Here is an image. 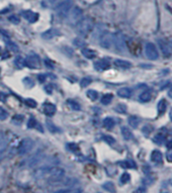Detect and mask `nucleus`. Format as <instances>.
Wrapping results in <instances>:
<instances>
[{
  "mask_svg": "<svg viewBox=\"0 0 172 193\" xmlns=\"http://www.w3.org/2000/svg\"><path fill=\"white\" fill-rule=\"evenodd\" d=\"M158 47L159 49L161 50V52L163 54V56L166 57V58H169L171 55V52H170V47L168 46V44L164 42L163 40H158Z\"/></svg>",
  "mask_w": 172,
  "mask_h": 193,
  "instance_id": "obj_10",
  "label": "nucleus"
},
{
  "mask_svg": "<svg viewBox=\"0 0 172 193\" xmlns=\"http://www.w3.org/2000/svg\"><path fill=\"white\" fill-rule=\"evenodd\" d=\"M45 64H46V66L48 68H51V69H53V64L51 62H49V60H45Z\"/></svg>",
  "mask_w": 172,
  "mask_h": 193,
  "instance_id": "obj_45",
  "label": "nucleus"
},
{
  "mask_svg": "<svg viewBox=\"0 0 172 193\" xmlns=\"http://www.w3.org/2000/svg\"><path fill=\"white\" fill-rule=\"evenodd\" d=\"M91 83V79H90V78H88V77H85V78H83L82 80H81V82H80V85H81V87H87L89 85V84Z\"/></svg>",
  "mask_w": 172,
  "mask_h": 193,
  "instance_id": "obj_40",
  "label": "nucleus"
},
{
  "mask_svg": "<svg viewBox=\"0 0 172 193\" xmlns=\"http://www.w3.org/2000/svg\"><path fill=\"white\" fill-rule=\"evenodd\" d=\"M166 147H167L168 149H172V140L167 141V144H166Z\"/></svg>",
  "mask_w": 172,
  "mask_h": 193,
  "instance_id": "obj_48",
  "label": "nucleus"
},
{
  "mask_svg": "<svg viewBox=\"0 0 172 193\" xmlns=\"http://www.w3.org/2000/svg\"><path fill=\"white\" fill-rule=\"evenodd\" d=\"M35 176L38 180H45L48 183L56 184L65 178V171L59 167H43L35 172Z\"/></svg>",
  "mask_w": 172,
  "mask_h": 193,
  "instance_id": "obj_1",
  "label": "nucleus"
},
{
  "mask_svg": "<svg viewBox=\"0 0 172 193\" xmlns=\"http://www.w3.org/2000/svg\"><path fill=\"white\" fill-rule=\"evenodd\" d=\"M110 65L108 61L104 59H100V60H97L95 63H94V68L96 70L98 71H104V70H107V69H110Z\"/></svg>",
  "mask_w": 172,
  "mask_h": 193,
  "instance_id": "obj_12",
  "label": "nucleus"
},
{
  "mask_svg": "<svg viewBox=\"0 0 172 193\" xmlns=\"http://www.w3.org/2000/svg\"><path fill=\"white\" fill-rule=\"evenodd\" d=\"M46 125H47L48 129H49L51 132H58V131H60V128L57 125H55V123H54L53 121H51V120H47Z\"/></svg>",
  "mask_w": 172,
  "mask_h": 193,
  "instance_id": "obj_26",
  "label": "nucleus"
},
{
  "mask_svg": "<svg viewBox=\"0 0 172 193\" xmlns=\"http://www.w3.org/2000/svg\"><path fill=\"white\" fill-rule=\"evenodd\" d=\"M166 108H167V101L166 99H161L158 104H157V109H158L159 114H163L166 111Z\"/></svg>",
  "mask_w": 172,
  "mask_h": 193,
  "instance_id": "obj_19",
  "label": "nucleus"
},
{
  "mask_svg": "<svg viewBox=\"0 0 172 193\" xmlns=\"http://www.w3.org/2000/svg\"><path fill=\"white\" fill-rule=\"evenodd\" d=\"M169 47H170V49L172 50V41L170 42V46H169Z\"/></svg>",
  "mask_w": 172,
  "mask_h": 193,
  "instance_id": "obj_53",
  "label": "nucleus"
},
{
  "mask_svg": "<svg viewBox=\"0 0 172 193\" xmlns=\"http://www.w3.org/2000/svg\"><path fill=\"white\" fill-rule=\"evenodd\" d=\"M14 64L17 68L22 69L25 66V59L22 58V56H17L15 59H14Z\"/></svg>",
  "mask_w": 172,
  "mask_h": 193,
  "instance_id": "obj_24",
  "label": "nucleus"
},
{
  "mask_svg": "<svg viewBox=\"0 0 172 193\" xmlns=\"http://www.w3.org/2000/svg\"><path fill=\"white\" fill-rule=\"evenodd\" d=\"M0 51H1V48H0Z\"/></svg>",
  "mask_w": 172,
  "mask_h": 193,
  "instance_id": "obj_54",
  "label": "nucleus"
},
{
  "mask_svg": "<svg viewBox=\"0 0 172 193\" xmlns=\"http://www.w3.org/2000/svg\"><path fill=\"white\" fill-rule=\"evenodd\" d=\"M111 43H113V35H110V32H103L99 37V44L102 48L104 49H110L111 47Z\"/></svg>",
  "mask_w": 172,
  "mask_h": 193,
  "instance_id": "obj_6",
  "label": "nucleus"
},
{
  "mask_svg": "<svg viewBox=\"0 0 172 193\" xmlns=\"http://www.w3.org/2000/svg\"><path fill=\"white\" fill-rule=\"evenodd\" d=\"M114 125H116V122L111 117H106V118L103 119V126L106 129H111L114 126Z\"/></svg>",
  "mask_w": 172,
  "mask_h": 193,
  "instance_id": "obj_23",
  "label": "nucleus"
},
{
  "mask_svg": "<svg viewBox=\"0 0 172 193\" xmlns=\"http://www.w3.org/2000/svg\"><path fill=\"white\" fill-rule=\"evenodd\" d=\"M73 44H74L76 47L81 48V49H82V48H84V47L86 46V43L82 40V38H74V40H73Z\"/></svg>",
  "mask_w": 172,
  "mask_h": 193,
  "instance_id": "obj_34",
  "label": "nucleus"
},
{
  "mask_svg": "<svg viewBox=\"0 0 172 193\" xmlns=\"http://www.w3.org/2000/svg\"><path fill=\"white\" fill-rule=\"evenodd\" d=\"M22 15L29 22H31V23H34L39 19V14L37 12H34V11H32V10L23 11Z\"/></svg>",
  "mask_w": 172,
  "mask_h": 193,
  "instance_id": "obj_11",
  "label": "nucleus"
},
{
  "mask_svg": "<svg viewBox=\"0 0 172 193\" xmlns=\"http://www.w3.org/2000/svg\"><path fill=\"white\" fill-rule=\"evenodd\" d=\"M8 117V112L3 107L0 106V120H5Z\"/></svg>",
  "mask_w": 172,
  "mask_h": 193,
  "instance_id": "obj_39",
  "label": "nucleus"
},
{
  "mask_svg": "<svg viewBox=\"0 0 172 193\" xmlns=\"http://www.w3.org/2000/svg\"><path fill=\"white\" fill-rule=\"evenodd\" d=\"M72 7H73L72 0H63L60 3H58V5L55 7V9L60 18H65V17H67L68 13L70 12Z\"/></svg>",
  "mask_w": 172,
  "mask_h": 193,
  "instance_id": "obj_3",
  "label": "nucleus"
},
{
  "mask_svg": "<svg viewBox=\"0 0 172 193\" xmlns=\"http://www.w3.org/2000/svg\"><path fill=\"white\" fill-rule=\"evenodd\" d=\"M151 161H152L153 163H156V164H158V163H162V153L160 152V151H153L152 154H151V157H150Z\"/></svg>",
  "mask_w": 172,
  "mask_h": 193,
  "instance_id": "obj_16",
  "label": "nucleus"
},
{
  "mask_svg": "<svg viewBox=\"0 0 172 193\" xmlns=\"http://www.w3.org/2000/svg\"><path fill=\"white\" fill-rule=\"evenodd\" d=\"M43 110H44V113L46 114L47 116H53L54 114L56 113L57 108L55 106V104H53V103H46V104L44 105Z\"/></svg>",
  "mask_w": 172,
  "mask_h": 193,
  "instance_id": "obj_13",
  "label": "nucleus"
},
{
  "mask_svg": "<svg viewBox=\"0 0 172 193\" xmlns=\"http://www.w3.org/2000/svg\"><path fill=\"white\" fill-rule=\"evenodd\" d=\"M169 118H170V120H171V121H172V108H171L170 112H169Z\"/></svg>",
  "mask_w": 172,
  "mask_h": 193,
  "instance_id": "obj_52",
  "label": "nucleus"
},
{
  "mask_svg": "<svg viewBox=\"0 0 172 193\" xmlns=\"http://www.w3.org/2000/svg\"><path fill=\"white\" fill-rule=\"evenodd\" d=\"M166 159H167V161L172 163V153L171 154H167V156H166Z\"/></svg>",
  "mask_w": 172,
  "mask_h": 193,
  "instance_id": "obj_47",
  "label": "nucleus"
},
{
  "mask_svg": "<svg viewBox=\"0 0 172 193\" xmlns=\"http://www.w3.org/2000/svg\"><path fill=\"white\" fill-rule=\"evenodd\" d=\"M68 104H69V106H70L73 110H80L81 109L80 104L78 103L77 101L72 100V99H69V100H68Z\"/></svg>",
  "mask_w": 172,
  "mask_h": 193,
  "instance_id": "obj_32",
  "label": "nucleus"
},
{
  "mask_svg": "<svg viewBox=\"0 0 172 193\" xmlns=\"http://www.w3.org/2000/svg\"><path fill=\"white\" fill-rule=\"evenodd\" d=\"M25 104L26 105V106L31 107V108H35L38 106V103L37 101L34 100L32 98H26L25 100Z\"/></svg>",
  "mask_w": 172,
  "mask_h": 193,
  "instance_id": "obj_33",
  "label": "nucleus"
},
{
  "mask_svg": "<svg viewBox=\"0 0 172 193\" xmlns=\"http://www.w3.org/2000/svg\"><path fill=\"white\" fill-rule=\"evenodd\" d=\"M128 122H129V125H131L133 128H137L139 123H140V119H139V117H137V116L132 115V116H130L128 118Z\"/></svg>",
  "mask_w": 172,
  "mask_h": 193,
  "instance_id": "obj_22",
  "label": "nucleus"
},
{
  "mask_svg": "<svg viewBox=\"0 0 172 193\" xmlns=\"http://www.w3.org/2000/svg\"><path fill=\"white\" fill-rule=\"evenodd\" d=\"M86 95H87V97H88L90 100H92V101H95L96 99L98 98V93L95 91V90H93V89H90L87 91L86 93Z\"/></svg>",
  "mask_w": 172,
  "mask_h": 193,
  "instance_id": "obj_27",
  "label": "nucleus"
},
{
  "mask_svg": "<svg viewBox=\"0 0 172 193\" xmlns=\"http://www.w3.org/2000/svg\"><path fill=\"white\" fill-rule=\"evenodd\" d=\"M45 89H46L47 93H52V86H50V85H49V86H47Z\"/></svg>",
  "mask_w": 172,
  "mask_h": 193,
  "instance_id": "obj_49",
  "label": "nucleus"
},
{
  "mask_svg": "<svg viewBox=\"0 0 172 193\" xmlns=\"http://www.w3.org/2000/svg\"><path fill=\"white\" fill-rule=\"evenodd\" d=\"M58 1H61V0H49V2L51 4H54V3H56V2H58Z\"/></svg>",
  "mask_w": 172,
  "mask_h": 193,
  "instance_id": "obj_51",
  "label": "nucleus"
},
{
  "mask_svg": "<svg viewBox=\"0 0 172 193\" xmlns=\"http://www.w3.org/2000/svg\"><path fill=\"white\" fill-rule=\"evenodd\" d=\"M164 140H165V137L162 134L156 135L155 137H154V138H153V141H155L156 144H158V145H161L163 141H164Z\"/></svg>",
  "mask_w": 172,
  "mask_h": 193,
  "instance_id": "obj_35",
  "label": "nucleus"
},
{
  "mask_svg": "<svg viewBox=\"0 0 172 193\" xmlns=\"http://www.w3.org/2000/svg\"><path fill=\"white\" fill-rule=\"evenodd\" d=\"M139 98H140V100L142 102H148L151 100V98H152V93L149 90H146V91L142 92L140 96H139Z\"/></svg>",
  "mask_w": 172,
  "mask_h": 193,
  "instance_id": "obj_21",
  "label": "nucleus"
},
{
  "mask_svg": "<svg viewBox=\"0 0 172 193\" xmlns=\"http://www.w3.org/2000/svg\"><path fill=\"white\" fill-rule=\"evenodd\" d=\"M145 53H146V56L150 60H157L159 57L158 51H157V48L154 44L152 43H147L146 47H145Z\"/></svg>",
  "mask_w": 172,
  "mask_h": 193,
  "instance_id": "obj_5",
  "label": "nucleus"
},
{
  "mask_svg": "<svg viewBox=\"0 0 172 193\" xmlns=\"http://www.w3.org/2000/svg\"><path fill=\"white\" fill-rule=\"evenodd\" d=\"M113 41L114 42L116 48L119 51H120V52H123L126 49V42L120 34H116L114 35H113Z\"/></svg>",
  "mask_w": 172,
  "mask_h": 193,
  "instance_id": "obj_8",
  "label": "nucleus"
},
{
  "mask_svg": "<svg viewBox=\"0 0 172 193\" xmlns=\"http://www.w3.org/2000/svg\"><path fill=\"white\" fill-rule=\"evenodd\" d=\"M120 165L122 166L123 168H126V169H133V168H136V164L133 161H129V160H126V161H123V162H120Z\"/></svg>",
  "mask_w": 172,
  "mask_h": 193,
  "instance_id": "obj_28",
  "label": "nucleus"
},
{
  "mask_svg": "<svg viewBox=\"0 0 172 193\" xmlns=\"http://www.w3.org/2000/svg\"><path fill=\"white\" fill-rule=\"evenodd\" d=\"M103 140L106 141L107 144H110V145H113V144L116 143V140H114V138L111 137V135H104Z\"/></svg>",
  "mask_w": 172,
  "mask_h": 193,
  "instance_id": "obj_42",
  "label": "nucleus"
},
{
  "mask_svg": "<svg viewBox=\"0 0 172 193\" xmlns=\"http://www.w3.org/2000/svg\"><path fill=\"white\" fill-rule=\"evenodd\" d=\"M28 128H39V131L43 132V128H41L40 125H39V122L37 121V119L34 118V117H31V118L29 119V121H28Z\"/></svg>",
  "mask_w": 172,
  "mask_h": 193,
  "instance_id": "obj_20",
  "label": "nucleus"
},
{
  "mask_svg": "<svg viewBox=\"0 0 172 193\" xmlns=\"http://www.w3.org/2000/svg\"><path fill=\"white\" fill-rule=\"evenodd\" d=\"M23 115H22V114H16V115H14L12 117V119H11V122L13 123V125H22V122L23 121Z\"/></svg>",
  "mask_w": 172,
  "mask_h": 193,
  "instance_id": "obj_30",
  "label": "nucleus"
},
{
  "mask_svg": "<svg viewBox=\"0 0 172 193\" xmlns=\"http://www.w3.org/2000/svg\"><path fill=\"white\" fill-rule=\"evenodd\" d=\"M0 100H2V101L6 100V95H5L4 93H0Z\"/></svg>",
  "mask_w": 172,
  "mask_h": 193,
  "instance_id": "obj_46",
  "label": "nucleus"
},
{
  "mask_svg": "<svg viewBox=\"0 0 172 193\" xmlns=\"http://www.w3.org/2000/svg\"><path fill=\"white\" fill-rule=\"evenodd\" d=\"M168 96H169L170 98H172V87L168 90Z\"/></svg>",
  "mask_w": 172,
  "mask_h": 193,
  "instance_id": "obj_50",
  "label": "nucleus"
},
{
  "mask_svg": "<svg viewBox=\"0 0 172 193\" xmlns=\"http://www.w3.org/2000/svg\"><path fill=\"white\" fill-rule=\"evenodd\" d=\"M25 66H28L31 69H37L40 68L41 66V60L40 58L35 55V54H31L25 58Z\"/></svg>",
  "mask_w": 172,
  "mask_h": 193,
  "instance_id": "obj_7",
  "label": "nucleus"
},
{
  "mask_svg": "<svg viewBox=\"0 0 172 193\" xmlns=\"http://www.w3.org/2000/svg\"><path fill=\"white\" fill-rule=\"evenodd\" d=\"M67 149L70 150V151H72V152H75V151H78V150H79V148H78V146H77L76 144L70 143V144L67 145Z\"/></svg>",
  "mask_w": 172,
  "mask_h": 193,
  "instance_id": "obj_43",
  "label": "nucleus"
},
{
  "mask_svg": "<svg viewBox=\"0 0 172 193\" xmlns=\"http://www.w3.org/2000/svg\"><path fill=\"white\" fill-rule=\"evenodd\" d=\"M8 20H9L11 23H13V25H19V23L20 22L19 17L16 16V15H11V16H9V17H8Z\"/></svg>",
  "mask_w": 172,
  "mask_h": 193,
  "instance_id": "obj_41",
  "label": "nucleus"
},
{
  "mask_svg": "<svg viewBox=\"0 0 172 193\" xmlns=\"http://www.w3.org/2000/svg\"><path fill=\"white\" fill-rule=\"evenodd\" d=\"M76 28L78 34L83 35V37H86L87 35L91 32L93 28H94V22L90 17H85V18L80 19L78 22Z\"/></svg>",
  "mask_w": 172,
  "mask_h": 193,
  "instance_id": "obj_2",
  "label": "nucleus"
},
{
  "mask_svg": "<svg viewBox=\"0 0 172 193\" xmlns=\"http://www.w3.org/2000/svg\"><path fill=\"white\" fill-rule=\"evenodd\" d=\"M82 14H83V11L81 8H79L78 6H75L73 9L71 11V14H70V22H76L78 20L81 19V17H82Z\"/></svg>",
  "mask_w": 172,
  "mask_h": 193,
  "instance_id": "obj_9",
  "label": "nucleus"
},
{
  "mask_svg": "<svg viewBox=\"0 0 172 193\" xmlns=\"http://www.w3.org/2000/svg\"><path fill=\"white\" fill-rule=\"evenodd\" d=\"M59 35V31L56 28H51V29H48L45 32L42 34V38H44V40H51V38L57 37V35Z\"/></svg>",
  "mask_w": 172,
  "mask_h": 193,
  "instance_id": "obj_14",
  "label": "nucleus"
},
{
  "mask_svg": "<svg viewBox=\"0 0 172 193\" xmlns=\"http://www.w3.org/2000/svg\"><path fill=\"white\" fill-rule=\"evenodd\" d=\"M38 79L40 80L41 83L45 82V80H46V75H45V74H40V75L38 76Z\"/></svg>",
  "mask_w": 172,
  "mask_h": 193,
  "instance_id": "obj_44",
  "label": "nucleus"
},
{
  "mask_svg": "<svg viewBox=\"0 0 172 193\" xmlns=\"http://www.w3.org/2000/svg\"><path fill=\"white\" fill-rule=\"evenodd\" d=\"M6 47H7L8 50L12 51V52H19V46H17V45L14 43V42H11V41L6 42Z\"/></svg>",
  "mask_w": 172,
  "mask_h": 193,
  "instance_id": "obj_29",
  "label": "nucleus"
},
{
  "mask_svg": "<svg viewBox=\"0 0 172 193\" xmlns=\"http://www.w3.org/2000/svg\"><path fill=\"white\" fill-rule=\"evenodd\" d=\"M113 94H110V93H108V94L103 95V96H102V98H101V103L104 104V105L110 104L111 102V100H113Z\"/></svg>",
  "mask_w": 172,
  "mask_h": 193,
  "instance_id": "obj_31",
  "label": "nucleus"
},
{
  "mask_svg": "<svg viewBox=\"0 0 172 193\" xmlns=\"http://www.w3.org/2000/svg\"><path fill=\"white\" fill-rule=\"evenodd\" d=\"M34 141L29 138H25L20 141V144L17 147L16 152L19 156H25L26 154H29L32 151V149L34 148Z\"/></svg>",
  "mask_w": 172,
  "mask_h": 193,
  "instance_id": "obj_4",
  "label": "nucleus"
},
{
  "mask_svg": "<svg viewBox=\"0 0 172 193\" xmlns=\"http://www.w3.org/2000/svg\"><path fill=\"white\" fill-rule=\"evenodd\" d=\"M102 187H103V189L105 190H107V191H110V192H113L114 190V185H113V182H106V183H104L103 185H102Z\"/></svg>",
  "mask_w": 172,
  "mask_h": 193,
  "instance_id": "obj_37",
  "label": "nucleus"
},
{
  "mask_svg": "<svg viewBox=\"0 0 172 193\" xmlns=\"http://www.w3.org/2000/svg\"><path fill=\"white\" fill-rule=\"evenodd\" d=\"M81 54L87 59H94L96 57V52L91 49H86V48H82L81 50Z\"/></svg>",
  "mask_w": 172,
  "mask_h": 193,
  "instance_id": "obj_18",
  "label": "nucleus"
},
{
  "mask_svg": "<svg viewBox=\"0 0 172 193\" xmlns=\"http://www.w3.org/2000/svg\"><path fill=\"white\" fill-rule=\"evenodd\" d=\"M114 110L119 113H125L126 112V106L125 104H117L116 107H114Z\"/></svg>",
  "mask_w": 172,
  "mask_h": 193,
  "instance_id": "obj_36",
  "label": "nucleus"
},
{
  "mask_svg": "<svg viewBox=\"0 0 172 193\" xmlns=\"http://www.w3.org/2000/svg\"><path fill=\"white\" fill-rule=\"evenodd\" d=\"M117 95L122 98H130L132 96V90L128 87H123V88L119 89Z\"/></svg>",
  "mask_w": 172,
  "mask_h": 193,
  "instance_id": "obj_17",
  "label": "nucleus"
},
{
  "mask_svg": "<svg viewBox=\"0 0 172 193\" xmlns=\"http://www.w3.org/2000/svg\"><path fill=\"white\" fill-rule=\"evenodd\" d=\"M120 131H122V135H123V137L125 140L129 141V140H131V138H133V135H132L131 131H130L126 126H123Z\"/></svg>",
  "mask_w": 172,
  "mask_h": 193,
  "instance_id": "obj_25",
  "label": "nucleus"
},
{
  "mask_svg": "<svg viewBox=\"0 0 172 193\" xmlns=\"http://www.w3.org/2000/svg\"><path fill=\"white\" fill-rule=\"evenodd\" d=\"M114 66H116L117 68H122V69H130L132 67V63L129 61H125V60H114L113 62Z\"/></svg>",
  "mask_w": 172,
  "mask_h": 193,
  "instance_id": "obj_15",
  "label": "nucleus"
},
{
  "mask_svg": "<svg viewBox=\"0 0 172 193\" xmlns=\"http://www.w3.org/2000/svg\"><path fill=\"white\" fill-rule=\"evenodd\" d=\"M130 179H131V175L126 172V173H123L122 176H120V183H123V184L128 183Z\"/></svg>",
  "mask_w": 172,
  "mask_h": 193,
  "instance_id": "obj_38",
  "label": "nucleus"
}]
</instances>
